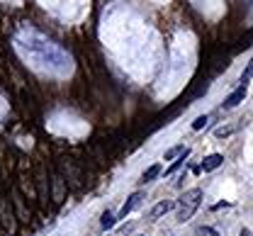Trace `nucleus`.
<instances>
[{
  "instance_id": "nucleus-1",
  "label": "nucleus",
  "mask_w": 253,
  "mask_h": 236,
  "mask_svg": "<svg viewBox=\"0 0 253 236\" xmlns=\"http://www.w3.org/2000/svg\"><path fill=\"white\" fill-rule=\"evenodd\" d=\"M200 204H202V190L200 188H192L188 193H183L180 200H178V222L185 224L188 219H192V214L200 209Z\"/></svg>"
},
{
  "instance_id": "nucleus-2",
  "label": "nucleus",
  "mask_w": 253,
  "mask_h": 236,
  "mask_svg": "<svg viewBox=\"0 0 253 236\" xmlns=\"http://www.w3.org/2000/svg\"><path fill=\"white\" fill-rule=\"evenodd\" d=\"M246 93H249V85H246V83H241V85H239V88H236V90H234V93L226 98V100L221 102V107H224V110H234L236 105H241V102H244Z\"/></svg>"
},
{
  "instance_id": "nucleus-3",
  "label": "nucleus",
  "mask_w": 253,
  "mask_h": 236,
  "mask_svg": "<svg viewBox=\"0 0 253 236\" xmlns=\"http://www.w3.org/2000/svg\"><path fill=\"white\" fill-rule=\"evenodd\" d=\"M144 202V193H134V195H129V200L122 204V209H120V214H117V219H125L129 212H134L139 204Z\"/></svg>"
},
{
  "instance_id": "nucleus-4",
  "label": "nucleus",
  "mask_w": 253,
  "mask_h": 236,
  "mask_svg": "<svg viewBox=\"0 0 253 236\" xmlns=\"http://www.w3.org/2000/svg\"><path fill=\"white\" fill-rule=\"evenodd\" d=\"M221 163H224V156H221V154H210V156H205V161H202V170H205V173L217 170Z\"/></svg>"
},
{
  "instance_id": "nucleus-5",
  "label": "nucleus",
  "mask_w": 253,
  "mask_h": 236,
  "mask_svg": "<svg viewBox=\"0 0 253 236\" xmlns=\"http://www.w3.org/2000/svg\"><path fill=\"white\" fill-rule=\"evenodd\" d=\"M173 207H175V204L170 202V200H161V202L154 204V209H151V219H161V217H163V214H168Z\"/></svg>"
},
{
  "instance_id": "nucleus-6",
  "label": "nucleus",
  "mask_w": 253,
  "mask_h": 236,
  "mask_svg": "<svg viewBox=\"0 0 253 236\" xmlns=\"http://www.w3.org/2000/svg\"><path fill=\"white\" fill-rule=\"evenodd\" d=\"M158 173H161V163H154V166H149V168L144 170V175H141V185H146V183H151V180H156Z\"/></svg>"
},
{
  "instance_id": "nucleus-7",
  "label": "nucleus",
  "mask_w": 253,
  "mask_h": 236,
  "mask_svg": "<svg viewBox=\"0 0 253 236\" xmlns=\"http://www.w3.org/2000/svg\"><path fill=\"white\" fill-rule=\"evenodd\" d=\"M190 149H185L183 144H178V146H173V149H168L166 154H163V161H173V158H180L183 154H188Z\"/></svg>"
},
{
  "instance_id": "nucleus-8",
  "label": "nucleus",
  "mask_w": 253,
  "mask_h": 236,
  "mask_svg": "<svg viewBox=\"0 0 253 236\" xmlns=\"http://www.w3.org/2000/svg\"><path fill=\"white\" fill-rule=\"evenodd\" d=\"M115 222H117V217H115L112 212H105V214H102V219H100V227H102V229H112V227H115Z\"/></svg>"
},
{
  "instance_id": "nucleus-9",
  "label": "nucleus",
  "mask_w": 253,
  "mask_h": 236,
  "mask_svg": "<svg viewBox=\"0 0 253 236\" xmlns=\"http://www.w3.org/2000/svg\"><path fill=\"white\" fill-rule=\"evenodd\" d=\"M207 122H210V115H200V117L192 122V129H195V132H200V129H205V127H207Z\"/></svg>"
},
{
  "instance_id": "nucleus-10",
  "label": "nucleus",
  "mask_w": 253,
  "mask_h": 236,
  "mask_svg": "<svg viewBox=\"0 0 253 236\" xmlns=\"http://www.w3.org/2000/svg\"><path fill=\"white\" fill-rule=\"evenodd\" d=\"M253 78V59L246 64V68H244V73H241V83H246L249 85V80Z\"/></svg>"
},
{
  "instance_id": "nucleus-11",
  "label": "nucleus",
  "mask_w": 253,
  "mask_h": 236,
  "mask_svg": "<svg viewBox=\"0 0 253 236\" xmlns=\"http://www.w3.org/2000/svg\"><path fill=\"white\" fill-rule=\"evenodd\" d=\"M188 154H190V151H188ZM188 154H183V156H180L178 161H173V166H170V168L166 170V173H168V175H170V173H175V170H178L180 166H183V163H185V156H188Z\"/></svg>"
},
{
  "instance_id": "nucleus-12",
  "label": "nucleus",
  "mask_w": 253,
  "mask_h": 236,
  "mask_svg": "<svg viewBox=\"0 0 253 236\" xmlns=\"http://www.w3.org/2000/svg\"><path fill=\"white\" fill-rule=\"evenodd\" d=\"M229 134H234V127L229 124V127H219L217 132H214V136H219V139H224V136H229Z\"/></svg>"
},
{
  "instance_id": "nucleus-13",
  "label": "nucleus",
  "mask_w": 253,
  "mask_h": 236,
  "mask_svg": "<svg viewBox=\"0 0 253 236\" xmlns=\"http://www.w3.org/2000/svg\"><path fill=\"white\" fill-rule=\"evenodd\" d=\"M200 234H202V236H219L217 232H214V229H210V227H207V229H202Z\"/></svg>"
},
{
  "instance_id": "nucleus-14",
  "label": "nucleus",
  "mask_w": 253,
  "mask_h": 236,
  "mask_svg": "<svg viewBox=\"0 0 253 236\" xmlns=\"http://www.w3.org/2000/svg\"><path fill=\"white\" fill-rule=\"evenodd\" d=\"M241 236H251V229H244V232H241Z\"/></svg>"
}]
</instances>
